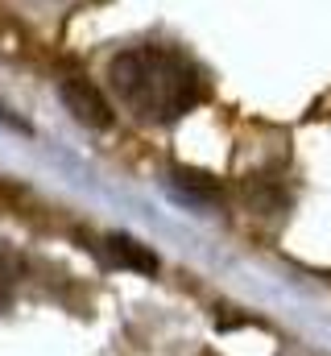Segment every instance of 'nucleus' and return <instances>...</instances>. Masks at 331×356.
Instances as JSON below:
<instances>
[{
	"instance_id": "obj_1",
	"label": "nucleus",
	"mask_w": 331,
	"mask_h": 356,
	"mask_svg": "<svg viewBox=\"0 0 331 356\" xmlns=\"http://www.w3.org/2000/svg\"><path fill=\"white\" fill-rule=\"evenodd\" d=\"M116 99L145 124H170L203 99L199 67L170 46H133L108 63Z\"/></svg>"
},
{
	"instance_id": "obj_2",
	"label": "nucleus",
	"mask_w": 331,
	"mask_h": 356,
	"mask_svg": "<svg viewBox=\"0 0 331 356\" xmlns=\"http://www.w3.org/2000/svg\"><path fill=\"white\" fill-rule=\"evenodd\" d=\"M58 95H63L67 112H71L79 124H87V129H108V124H112V104L104 99V91L95 88L91 79L67 75V79L58 83Z\"/></svg>"
},
{
	"instance_id": "obj_3",
	"label": "nucleus",
	"mask_w": 331,
	"mask_h": 356,
	"mask_svg": "<svg viewBox=\"0 0 331 356\" xmlns=\"http://www.w3.org/2000/svg\"><path fill=\"white\" fill-rule=\"evenodd\" d=\"M170 186H174L178 199H186V203H195V207L220 203V182L211 175H203V170H174V175H170Z\"/></svg>"
},
{
	"instance_id": "obj_4",
	"label": "nucleus",
	"mask_w": 331,
	"mask_h": 356,
	"mask_svg": "<svg viewBox=\"0 0 331 356\" xmlns=\"http://www.w3.org/2000/svg\"><path fill=\"white\" fill-rule=\"evenodd\" d=\"M108 253H112V261L124 269H137V273H158V257L145 249V245H137L133 236H124V232H112L108 236Z\"/></svg>"
},
{
	"instance_id": "obj_5",
	"label": "nucleus",
	"mask_w": 331,
	"mask_h": 356,
	"mask_svg": "<svg viewBox=\"0 0 331 356\" xmlns=\"http://www.w3.org/2000/svg\"><path fill=\"white\" fill-rule=\"evenodd\" d=\"M13 257H8V253H4V249H0V307H4V302H8V294H13Z\"/></svg>"
}]
</instances>
